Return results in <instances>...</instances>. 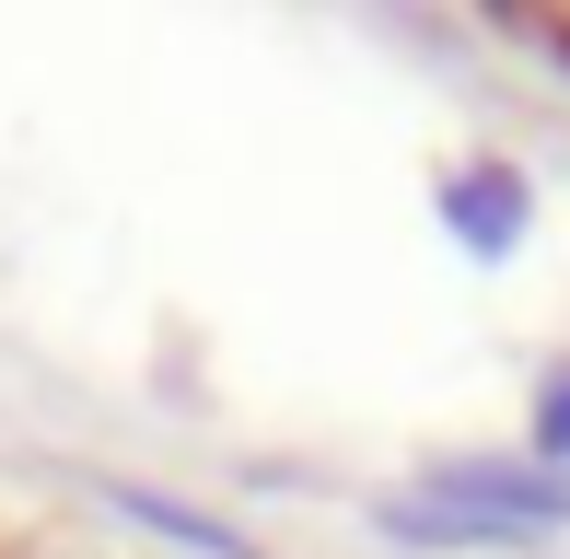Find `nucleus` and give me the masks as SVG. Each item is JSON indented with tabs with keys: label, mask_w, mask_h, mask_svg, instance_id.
<instances>
[{
	"label": "nucleus",
	"mask_w": 570,
	"mask_h": 559,
	"mask_svg": "<svg viewBox=\"0 0 570 559\" xmlns=\"http://www.w3.org/2000/svg\"><path fill=\"white\" fill-rule=\"evenodd\" d=\"M559 513H570V478H501V467L396 501L407 537H535V524H559Z\"/></svg>",
	"instance_id": "1"
},
{
	"label": "nucleus",
	"mask_w": 570,
	"mask_h": 559,
	"mask_svg": "<svg viewBox=\"0 0 570 559\" xmlns=\"http://www.w3.org/2000/svg\"><path fill=\"white\" fill-rule=\"evenodd\" d=\"M548 443H559V454H570V385H559V396H548Z\"/></svg>",
	"instance_id": "2"
}]
</instances>
